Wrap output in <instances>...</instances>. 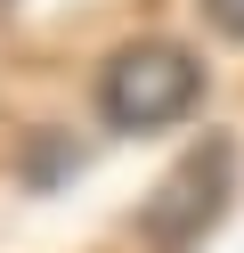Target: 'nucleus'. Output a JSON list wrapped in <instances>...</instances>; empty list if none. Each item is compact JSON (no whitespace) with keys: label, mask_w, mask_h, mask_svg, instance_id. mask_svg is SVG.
Returning a JSON list of instances; mask_svg holds the SVG:
<instances>
[{"label":"nucleus","mask_w":244,"mask_h":253,"mask_svg":"<svg viewBox=\"0 0 244 253\" xmlns=\"http://www.w3.org/2000/svg\"><path fill=\"white\" fill-rule=\"evenodd\" d=\"M228 188H236V139H195L171 164V180L139 204V237H155L163 253H195L211 237V220L228 212Z\"/></svg>","instance_id":"2"},{"label":"nucleus","mask_w":244,"mask_h":253,"mask_svg":"<svg viewBox=\"0 0 244 253\" xmlns=\"http://www.w3.org/2000/svg\"><path fill=\"white\" fill-rule=\"evenodd\" d=\"M16 8H25V0H0V25H8V17H16Z\"/></svg>","instance_id":"4"},{"label":"nucleus","mask_w":244,"mask_h":253,"mask_svg":"<svg viewBox=\"0 0 244 253\" xmlns=\"http://www.w3.org/2000/svg\"><path fill=\"white\" fill-rule=\"evenodd\" d=\"M195 106H204V57L179 49V41H130V49H114L106 74H98V115L122 139L171 131Z\"/></svg>","instance_id":"1"},{"label":"nucleus","mask_w":244,"mask_h":253,"mask_svg":"<svg viewBox=\"0 0 244 253\" xmlns=\"http://www.w3.org/2000/svg\"><path fill=\"white\" fill-rule=\"evenodd\" d=\"M204 17L220 25V33H236V41H244V0H204Z\"/></svg>","instance_id":"3"}]
</instances>
